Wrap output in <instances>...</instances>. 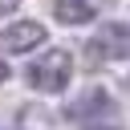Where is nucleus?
Returning a JSON list of instances; mask_svg holds the SVG:
<instances>
[{
    "instance_id": "f257e3e1",
    "label": "nucleus",
    "mask_w": 130,
    "mask_h": 130,
    "mask_svg": "<svg viewBox=\"0 0 130 130\" xmlns=\"http://www.w3.org/2000/svg\"><path fill=\"white\" fill-rule=\"evenodd\" d=\"M69 73H73L69 53L65 49H53V53H45V57H37L28 65V85L41 89V93H57V89L69 85Z\"/></svg>"
},
{
    "instance_id": "7ed1b4c3",
    "label": "nucleus",
    "mask_w": 130,
    "mask_h": 130,
    "mask_svg": "<svg viewBox=\"0 0 130 130\" xmlns=\"http://www.w3.org/2000/svg\"><path fill=\"white\" fill-rule=\"evenodd\" d=\"M45 41V24H37V20H16V24H8L4 32H0V53H28V49H37Z\"/></svg>"
},
{
    "instance_id": "423d86ee",
    "label": "nucleus",
    "mask_w": 130,
    "mask_h": 130,
    "mask_svg": "<svg viewBox=\"0 0 130 130\" xmlns=\"http://www.w3.org/2000/svg\"><path fill=\"white\" fill-rule=\"evenodd\" d=\"M16 4H20V0H0V16H4V12H12Z\"/></svg>"
},
{
    "instance_id": "39448f33",
    "label": "nucleus",
    "mask_w": 130,
    "mask_h": 130,
    "mask_svg": "<svg viewBox=\"0 0 130 130\" xmlns=\"http://www.w3.org/2000/svg\"><path fill=\"white\" fill-rule=\"evenodd\" d=\"M93 110H102L106 118H114V102H110L106 89H89L85 98H77V102L69 106V118H81V122H85V118H93Z\"/></svg>"
},
{
    "instance_id": "f03ea898",
    "label": "nucleus",
    "mask_w": 130,
    "mask_h": 130,
    "mask_svg": "<svg viewBox=\"0 0 130 130\" xmlns=\"http://www.w3.org/2000/svg\"><path fill=\"white\" fill-rule=\"evenodd\" d=\"M85 49L93 53V61H126V57H130V24H122V20L102 24V28L89 37Z\"/></svg>"
},
{
    "instance_id": "0eeeda50",
    "label": "nucleus",
    "mask_w": 130,
    "mask_h": 130,
    "mask_svg": "<svg viewBox=\"0 0 130 130\" xmlns=\"http://www.w3.org/2000/svg\"><path fill=\"white\" fill-rule=\"evenodd\" d=\"M4 77H8V65H4V61H0V81H4Z\"/></svg>"
},
{
    "instance_id": "20e7f679",
    "label": "nucleus",
    "mask_w": 130,
    "mask_h": 130,
    "mask_svg": "<svg viewBox=\"0 0 130 130\" xmlns=\"http://www.w3.org/2000/svg\"><path fill=\"white\" fill-rule=\"evenodd\" d=\"M106 8V0H53V16L61 24H85Z\"/></svg>"
}]
</instances>
